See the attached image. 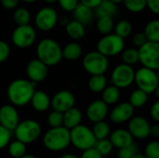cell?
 Returning a JSON list of instances; mask_svg holds the SVG:
<instances>
[{
    "mask_svg": "<svg viewBox=\"0 0 159 158\" xmlns=\"http://www.w3.org/2000/svg\"><path fill=\"white\" fill-rule=\"evenodd\" d=\"M36 84L28 79H15L7 87V95L10 103L15 107L25 106L31 102L35 92Z\"/></svg>",
    "mask_w": 159,
    "mask_h": 158,
    "instance_id": "1",
    "label": "cell"
},
{
    "mask_svg": "<svg viewBox=\"0 0 159 158\" xmlns=\"http://www.w3.org/2000/svg\"><path fill=\"white\" fill-rule=\"evenodd\" d=\"M36 56L39 61L48 66H55L61 62L62 48L57 41L51 38H44L37 44Z\"/></svg>",
    "mask_w": 159,
    "mask_h": 158,
    "instance_id": "2",
    "label": "cell"
},
{
    "mask_svg": "<svg viewBox=\"0 0 159 158\" xmlns=\"http://www.w3.org/2000/svg\"><path fill=\"white\" fill-rule=\"evenodd\" d=\"M43 144L51 152L63 151L71 144L70 130L63 126L49 129L43 136Z\"/></svg>",
    "mask_w": 159,
    "mask_h": 158,
    "instance_id": "3",
    "label": "cell"
},
{
    "mask_svg": "<svg viewBox=\"0 0 159 158\" xmlns=\"http://www.w3.org/2000/svg\"><path fill=\"white\" fill-rule=\"evenodd\" d=\"M16 140L21 142L25 145L34 142L42 133L40 124L34 119H25L20 122L14 129Z\"/></svg>",
    "mask_w": 159,
    "mask_h": 158,
    "instance_id": "4",
    "label": "cell"
},
{
    "mask_svg": "<svg viewBox=\"0 0 159 158\" xmlns=\"http://www.w3.org/2000/svg\"><path fill=\"white\" fill-rule=\"evenodd\" d=\"M71 144L78 150L86 151L93 148L96 144V138L89 127L79 125L70 130Z\"/></svg>",
    "mask_w": 159,
    "mask_h": 158,
    "instance_id": "5",
    "label": "cell"
},
{
    "mask_svg": "<svg viewBox=\"0 0 159 158\" xmlns=\"http://www.w3.org/2000/svg\"><path fill=\"white\" fill-rule=\"evenodd\" d=\"M83 68L85 71L91 75L104 74L109 67L108 58L100 53L99 51L88 52L82 61Z\"/></svg>",
    "mask_w": 159,
    "mask_h": 158,
    "instance_id": "6",
    "label": "cell"
},
{
    "mask_svg": "<svg viewBox=\"0 0 159 158\" xmlns=\"http://www.w3.org/2000/svg\"><path fill=\"white\" fill-rule=\"evenodd\" d=\"M125 48L124 39L116 34L103 35L97 43V51L105 57H114L123 52Z\"/></svg>",
    "mask_w": 159,
    "mask_h": 158,
    "instance_id": "7",
    "label": "cell"
},
{
    "mask_svg": "<svg viewBox=\"0 0 159 158\" xmlns=\"http://www.w3.org/2000/svg\"><path fill=\"white\" fill-rule=\"evenodd\" d=\"M134 82L139 89L143 90L148 95L155 93L159 85L157 71L145 67H142L135 72Z\"/></svg>",
    "mask_w": 159,
    "mask_h": 158,
    "instance_id": "8",
    "label": "cell"
},
{
    "mask_svg": "<svg viewBox=\"0 0 159 158\" xmlns=\"http://www.w3.org/2000/svg\"><path fill=\"white\" fill-rule=\"evenodd\" d=\"M135 78V71L132 66L125 63L118 64L114 68L111 74V83L113 86L121 88H127L132 85Z\"/></svg>",
    "mask_w": 159,
    "mask_h": 158,
    "instance_id": "9",
    "label": "cell"
},
{
    "mask_svg": "<svg viewBox=\"0 0 159 158\" xmlns=\"http://www.w3.org/2000/svg\"><path fill=\"white\" fill-rule=\"evenodd\" d=\"M140 62L143 67L157 71L159 69V43L150 42L145 43L139 48Z\"/></svg>",
    "mask_w": 159,
    "mask_h": 158,
    "instance_id": "10",
    "label": "cell"
},
{
    "mask_svg": "<svg viewBox=\"0 0 159 158\" xmlns=\"http://www.w3.org/2000/svg\"><path fill=\"white\" fill-rule=\"evenodd\" d=\"M36 39V32L30 24L17 26L11 34L13 45L19 48H27L31 47Z\"/></svg>",
    "mask_w": 159,
    "mask_h": 158,
    "instance_id": "11",
    "label": "cell"
},
{
    "mask_svg": "<svg viewBox=\"0 0 159 158\" xmlns=\"http://www.w3.org/2000/svg\"><path fill=\"white\" fill-rule=\"evenodd\" d=\"M59 15L51 7H44L40 8L34 16V25L42 32L52 30L58 23Z\"/></svg>",
    "mask_w": 159,
    "mask_h": 158,
    "instance_id": "12",
    "label": "cell"
},
{
    "mask_svg": "<svg viewBox=\"0 0 159 158\" xmlns=\"http://www.w3.org/2000/svg\"><path fill=\"white\" fill-rule=\"evenodd\" d=\"M128 130L134 139L145 140L150 136L151 124L143 116H133L129 121Z\"/></svg>",
    "mask_w": 159,
    "mask_h": 158,
    "instance_id": "13",
    "label": "cell"
},
{
    "mask_svg": "<svg viewBox=\"0 0 159 158\" xmlns=\"http://www.w3.org/2000/svg\"><path fill=\"white\" fill-rule=\"evenodd\" d=\"M75 97L69 90H60L51 99V107L54 111L65 113L69 109L75 107Z\"/></svg>",
    "mask_w": 159,
    "mask_h": 158,
    "instance_id": "14",
    "label": "cell"
},
{
    "mask_svg": "<svg viewBox=\"0 0 159 158\" xmlns=\"http://www.w3.org/2000/svg\"><path fill=\"white\" fill-rule=\"evenodd\" d=\"M134 113V107L129 102H125L116 104L109 113V117L114 124H122L129 121L133 117Z\"/></svg>",
    "mask_w": 159,
    "mask_h": 158,
    "instance_id": "15",
    "label": "cell"
},
{
    "mask_svg": "<svg viewBox=\"0 0 159 158\" xmlns=\"http://www.w3.org/2000/svg\"><path fill=\"white\" fill-rule=\"evenodd\" d=\"M25 72L28 80L35 84L45 80L48 74V66L38 59H34L30 61L26 65Z\"/></svg>",
    "mask_w": 159,
    "mask_h": 158,
    "instance_id": "16",
    "label": "cell"
},
{
    "mask_svg": "<svg viewBox=\"0 0 159 158\" xmlns=\"http://www.w3.org/2000/svg\"><path fill=\"white\" fill-rule=\"evenodd\" d=\"M20 123V116L15 106L5 104L0 107V125L9 131H14Z\"/></svg>",
    "mask_w": 159,
    "mask_h": 158,
    "instance_id": "17",
    "label": "cell"
},
{
    "mask_svg": "<svg viewBox=\"0 0 159 158\" xmlns=\"http://www.w3.org/2000/svg\"><path fill=\"white\" fill-rule=\"evenodd\" d=\"M109 114L108 105L102 100H96L90 102L86 110L88 119L92 123L104 121Z\"/></svg>",
    "mask_w": 159,
    "mask_h": 158,
    "instance_id": "18",
    "label": "cell"
},
{
    "mask_svg": "<svg viewBox=\"0 0 159 158\" xmlns=\"http://www.w3.org/2000/svg\"><path fill=\"white\" fill-rule=\"evenodd\" d=\"M109 140L112 142L113 146L117 149H122L124 147H127L132 143H134V138L129 133L128 129H118L114 130L110 136Z\"/></svg>",
    "mask_w": 159,
    "mask_h": 158,
    "instance_id": "19",
    "label": "cell"
},
{
    "mask_svg": "<svg viewBox=\"0 0 159 158\" xmlns=\"http://www.w3.org/2000/svg\"><path fill=\"white\" fill-rule=\"evenodd\" d=\"M31 104L35 111L43 113L48 111V108L51 106V99L46 92L41 90H35L32 97Z\"/></svg>",
    "mask_w": 159,
    "mask_h": 158,
    "instance_id": "20",
    "label": "cell"
},
{
    "mask_svg": "<svg viewBox=\"0 0 159 158\" xmlns=\"http://www.w3.org/2000/svg\"><path fill=\"white\" fill-rule=\"evenodd\" d=\"M81 121L82 113L76 107H73L63 113V127L69 130L81 125Z\"/></svg>",
    "mask_w": 159,
    "mask_h": 158,
    "instance_id": "21",
    "label": "cell"
},
{
    "mask_svg": "<svg viewBox=\"0 0 159 158\" xmlns=\"http://www.w3.org/2000/svg\"><path fill=\"white\" fill-rule=\"evenodd\" d=\"M73 17L75 20L82 23L85 26L92 21L94 17V10L79 3L73 11Z\"/></svg>",
    "mask_w": 159,
    "mask_h": 158,
    "instance_id": "22",
    "label": "cell"
},
{
    "mask_svg": "<svg viewBox=\"0 0 159 158\" xmlns=\"http://www.w3.org/2000/svg\"><path fill=\"white\" fill-rule=\"evenodd\" d=\"M65 32H66L67 35L71 39H73L75 41H77V40L82 39L85 36V34H86V28H85V26L82 23L73 20H70L66 24Z\"/></svg>",
    "mask_w": 159,
    "mask_h": 158,
    "instance_id": "23",
    "label": "cell"
},
{
    "mask_svg": "<svg viewBox=\"0 0 159 158\" xmlns=\"http://www.w3.org/2000/svg\"><path fill=\"white\" fill-rule=\"evenodd\" d=\"M117 5L114 4L110 0H103L101 5L94 9V14L98 18H102V17H109V18H114L116 13H117Z\"/></svg>",
    "mask_w": 159,
    "mask_h": 158,
    "instance_id": "24",
    "label": "cell"
},
{
    "mask_svg": "<svg viewBox=\"0 0 159 158\" xmlns=\"http://www.w3.org/2000/svg\"><path fill=\"white\" fill-rule=\"evenodd\" d=\"M83 53V48L77 42H71L62 48V58L67 61H76Z\"/></svg>",
    "mask_w": 159,
    "mask_h": 158,
    "instance_id": "25",
    "label": "cell"
},
{
    "mask_svg": "<svg viewBox=\"0 0 159 158\" xmlns=\"http://www.w3.org/2000/svg\"><path fill=\"white\" fill-rule=\"evenodd\" d=\"M120 99V89L113 85L108 86L102 92V101H103L108 106L117 103Z\"/></svg>",
    "mask_w": 159,
    "mask_h": 158,
    "instance_id": "26",
    "label": "cell"
},
{
    "mask_svg": "<svg viewBox=\"0 0 159 158\" xmlns=\"http://www.w3.org/2000/svg\"><path fill=\"white\" fill-rule=\"evenodd\" d=\"M89 88L93 93H102L107 87V79L104 74L91 75L88 83Z\"/></svg>",
    "mask_w": 159,
    "mask_h": 158,
    "instance_id": "27",
    "label": "cell"
},
{
    "mask_svg": "<svg viewBox=\"0 0 159 158\" xmlns=\"http://www.w3.org/2000/svg\"><path fill=\"white\" fill-rule=\"evenodd\" d=\"M143 33L148 41L159 43V20H150L145 25Z\"/></svg>",
    "mask_w": 159,
    "mask_h": 158,
    "instance_id": "28",
    "label": "cell"
},
{
    "mask_svg": "<svg viewBox=\"0 0 159 158\" xmlns=\"http://www.w3.org/2000/svg\"><path fill=\"white\" fill-rule=\"evenodd\" d=\"M92 132L97 141L108 139V137L111 134V128H110V125L106 121H101V122L94 124Z\"/></svg>",
    "mask_w": 159,
    "mask_h": 158,
    "instance_id": "29",
    "label": "cell"
},
{
    "mask_svg": "<svg viewBox=\"0 0 159 158\" xmlns=\"http://www.w3.org/2000/svg\"><path fill=\"white\" fill-rule=\"evenodd\" d=\"M121 59L123 61V63L132 66L137 64L140 61V56H139V49L135 47H129L127 49H124L121 53Z\"/></svg>",
    "mask_w": 159,
    "mask_h": 158,
    "instance_id": "30",
    "label": "cell"
},
{
    "mask_svg": "<svg viewBox=\"0 0 159 158\" xmlns=\"http://www.w3.org/2000/svg\"><path fill=\"white\" fill-rule=\"evenodd\" d=\"M148 101V94L143 92V90L137 88L132 91L129 96V103L135 108H142L145 105Z\"/></svg>",
    "mask_w": 159,
    "mask_h": 158,
    "instance_id": "31",
    "label": "cell"
},
{
    "mask_svg": "<svg viewBox=\"0 0 159 158\" xmlns=\"http://www.w3.org/2000/svg\"><path fill=\"white\" fill-rule=\"evenodd\" d=\"M7 151L12 158H20L26 155V145L21 142L15 140L9 142Z\"/></svg>",
    "mask_w": 159,
    "mask_h": 158,
    "instance_id": "32",
    "label": "cell"
},
{
    "mask_svg": "<svg viewBox=\"0 0 159 158\" xmlns=\"http://www.w3.org/2000/svg\"><path fill=\"white\" fill-rule=\"evenodd\" d=\"M13 20L18 26L27 25L31 20L30 11L25 7H18L13 13Z\"/></svg>",
    "mask_w": 159,
    "mask_h": 158,
    "instance_id": "33",
    "label": "cell"
},
{
    "mask_svg": "<svg viewBox=\"0 0 159 158\" xmlns=\"http://www.w3.org/2000/svg\"><path fill=\"white\" fill-rule=\"evenodd\" d=\"M115 29V23L113 18L109 17H102L98 18L97 20V30L100 34L106 35L112 34V31Z\"/></svg>",
    "mask_w": 159,
    "mask_h": 158,
    "instance_id": "34",
    "label": "cell"
},
{
    "mask_svg": "<svg viewBox=\"0 0 159 158\" xmlns=\"http://www.w3.org/2000/svg\"><path fill=\"white\" fill-rule=\"evenodd\" d=\"M114 30H115V34L116 35H118L122 39H125L131 34L132 24L127 20H122L116 24Z\"/></svg>",
    "mask_w": 159,
    "mask_h": 158,
    "instance_id": "35",
    "label": "cell"
},
{
    "mask_svg": "<svg viewBox=\"0 0 159 158\" xmlns=\"http://www.w3.org/2000/svg\"><path fill=\"white\" fill-rule=\"evenodd\" d=\"M123 3L127 9L133 13L142 12L147 7V0H124Z\"/></svg>",
    "mask_w": 159,
    "mask_h": 158,
    "instance_id": "36",
    "label": "cell"
},
{
    "mask_svg": "<svg viewBox=\"0 0 159 158\" xmlns=\"http://www.w3.org/2000/svg\"><path fill=\"white\" fill-rule=\"evenodd\" d=\"M94 148L102 156H109L113 152L114 146H113V144H112V142H110L109 139H103V140L97 141Z\"/></svg>",
    "mask_w": 159,
    "mask_h": 158,
    "instance_id": "37",
    "label": "cell"
},
{
    "mask_svg": "<svg viewBox=\"0 0 159 158\" xmlns=\"http://www.w3.org/2000/svg\"><path fill=\"white\" fill-rule=\"evenodd\" d=\"M48 124L52 128H60L63 126V114L58 111H52L48 115Z\"/></svg>",
    "mask_w": 159,
    "mask_h": 158,
    "instance_id": "38",
    "label": "cell"
},
{
    "mask_svg": "<svg viewBox=\"0 0 159 158\" xmlns=\"http://www.w3.org/2000/svg\"><path fill=\"white\" fill-rule=\"evenodd\" d=\"M139 153V147L132 143L127 147L119 149L118 151V158H132Z\"/></svg>",
    "mask_w": 159,
    "mask_h": 158,
    "instance_id": "39",
    "label": "cell"
},
{
    "mask_svg": "<svg viewBox=\"0 0 159 158\" xmlns=\"http://www.w3.org/2000/svg\"><path fill=\"white\" fill-rule=\"evenodd\" d=\"M144 155L147 158H159V141H153L145 146Z\"/></svg>",
    "mask_w": 159,
    "mask_h": 158,
    "instance_id": "40",
    "label": "cell"
},
{
    "mask_svg": "<svg viewBox=\"0 0 159 158\" xmlns=\"http://www.w3.org/2000/svg\"><path fill=\"white\" fill-rule=\"evenodd\" d=\"M11 140V131L0 125V150L7 147Z\"/></svg>",
    "mask_w": 159,
    "mask_h": 158,
    "instance_id": "41",
    "label": "cell"
},
{
    "mask_svg": "<svg viewBox=\"0 0 159 158\" xmlns=\"http://www.w3.org/2000/svg\"><path fill=\"white\" fill-rule=\"evenodd\" d=\"M60 7L66 12H73L80 3V0H58Z\"/></svg>",
    "mask_w": 159,
    "mask_h": 158,
    "instance_id": "42",
    "label": "cell"
},
{
    "mask_svg": "<svg viewBox=\"0 0 159 158\" xmlns=\"http://www.w3.org/2000/svg\"><path fill=\"white\" fill-rule=\"evenodd\" d=\"M147 42H148V40H147L146 35L144 34L143 32L136 33V34L133 35V37H132V43H133V45H134L136 47H138V49H139L140 47H143L145 43H147Z\"/></svg>",
    "mask_w": 159,
    "mask_h": 158,
    "instance_id": "43",
    "label": "cell"
},
{
    "mask_svg": "<svg viewBox=\"0 0 159 158\" xmlns=\"http://www.w3.org/2000/svg\"><path fill=\"white\" fill-rule=\"evenodd\" d=\"M10 55V47L8 44L3 40H0V63L7 60Z\"/></svg>",
    "mask_w": 159,
    "mask_h": 158,
    "instance_id": "44",
    "label": "cell"
},
{
    "mask_svg": "<svg viewBox=\"0 0 159 158\" xmlns=\"http://www.w3.org/2000/svg\"><path fill=\"white\" fill-rule=\"evenodd\" d=\"M79 158H103V156L93 147L86 151H83L81 156Z\"/></svg>",
    "mask_w": 159,
    "mask_h": 158,
    "instance_id": "45",
    "label": "cell"
},
{
    "mask_svg": "<svg viewBox=\"0 0 159 158\" xmlns=\"http://www.w3.org/2000/svg\"><path fill=\"white\" fill-rule=\"evenodd\" d=\"M150 115L153 120L159 123V101L157 100L150 108Z\"/></svg>",
    "mask_w": 159,
    "mask_h": 158,
    "instance_id": "46",
    "label": "cell"
},
{
    "mask_svg": "<svg viewBox=\"0 0 159 158\" xmlns=\"http://www.w3.org/2000/svg\"><path fill=\"white\" fill-rule=\"evenodd\" d=\"M1 5L6 9H15L17 8L20 0H0Z\"/></svg>",
    "mask_w": 159,
    "mask_h": 158,
    "instance_id": "47",
    "label": "cell"
},
{
    "mask_svg": "<svg viewBox=\"0 0 159 158\" xmlns=\"http://www.w3.org/2000/svg\"><path fill=\"white\" fill-rule=\"evenodd\" d=\"M102 1L103 0H80V3L94 10L95 8H97L101 5V3Z\"/></svg>",
    "mask_w": 159,
    "mask_h": 158,
    "instance_id": "48",
    "label": "cell"
},
{
    "mask_svg": "<svg viewBox=\"0 0 159 158\" xmlns=\"http://www.w3.org/2000/svg\"><path fill=\"white\" fill-rule=\"evenodd\" d=\"M147 7L154 14L159 15V0H147Z\"/></svg>",
    "mask_w": 159,
    "mask_h": 158,
    "instance_id": "49",
    "label": "cell"
},
{
    "mask_svg": "<svg viewBox=\"0 0 159 158\" xmlns=\"http://www.w3.org/2000/svg\"><path fill=\"white\" fill-rule=\"evenodd\" d=\"M150 136H152L155 139H159V124L151 126Z\"/></svg>",
    "mask_w": 159,
    "mask_h": 158,
    "instance_id": "50",
    "label": "cell"
},
{
    "mask_svg": "<svg viewBox=\"0 0 159 158\" xmlns=\"http://www.w3.org/2000/svg\"><path fill=\"white\" fill-rule=\"evenodd\" d=\"M58 22H60L61 25L66 26V24L69 22V20H68L67 17H65V16H60L59 17V20H58Z\"/></svg>",
    "mask_w": 159,
    "mask_h": 158,
    "instance_id": "51",
    "label": "cell"
},
{
    "mask_svg": "<svg viewBox=\"0 0 159 158\" xmlns=\"http://www.w3.org/2000/svg\"><path fill=\"white\" fill-rule=\"evenodd\" d=\"M60 158H79V157H77L75 155H73V154H65V155L61 156Z\"/></svg>",
    "mask_w": 159,
    "mask_h": 158,
    "instance_id": "52",
    "label": "cell"
},
{
    "mask_svg": "<svg viewBox=\"0 0 159 158\" xmlns=\"http://www.w3.org/2000/svg\"><path fill=\"white\" fill-rule=\"evenodd\" d=\"M132 158H147V156H146L144 154H140V153H138L134 157Z\"/></svg>",
    "mask_w": 159,
    "mask_h": 158,
    "instance_id": "53",
    "label": "cell"
},
{
    "mask_svg": "<svg viewBox=\"0 0 159 158\" xmlns=\"http://www.w3.org/2000/svg\"><path fill=\"white\" fill-rule=\"evenodd\" d=\"M43 1L48 3V4H54V3L58 2V0H43Z\"/></svg>",
    "mask_w": 159,
    "mask_h": 158,
    "instance_id": "54",
    "label": "cell"
},
{
    "mask_svg": "<svg viewBox=\"0 0 159 158\" xmlns=\"http://www.w3.org/2000/svg\"><path fill=\"white\" fill-rule=\"evenodd\" d=\"M111 2H113L114 4H116V5H117V4H120V3H122L124 0H110Z\"/></svg>",
    "mask_w": 159,
    "mask_h": 158,
    "instance_id": "55",
    "label": "cell"
},
{
    "mask_svg": "<svg viewBox=\"0 0 159 158\" xmlns=\"http://www.w3.org/2000/svg\"><path fill=\"white\" fill-rule=\"evenodd\" d=\"M20 158H37L36 156H33V155H25V156H23L22 157Z\"/></svg>",
    "mask_w": 159,
    "mask_h": 158,
    "instance_id": "56",
    "label": "cell"
},
{
    "mask_svg": "<svg viewBox=\"0 0 159 158\" xmlns=\"http://www.w3.org/2000/svg\"><path fill=\"white\" fill-rule=\"evenodd\" d=\"M155 94H156V96H157V100H158V101H159V85H158V87L157 88L156 91H155Z\"/></svg>",
    "mask_w": 159,
    "mask_h": 158,
    "instance_id": "57",
    "label": "cell"
},
{
    "mask_svg": "<svg viewBox=\"0 0 159 158\" xmlns=\"http://www.w3.org/2000/svg\"><path fill=\"white\" fill-rule=\"evenodd\" d=\"M20 1H22V2H25V3H34L37 0H20Z\"/></svg>",
    "mask_w": 159,
    "mask_h": 158,
    "instance_id": "58",
    "label": "cell"
},
{
    "mask_svg": "<svg viewBox=\"0 0 159 158\" xmlns=\"http://www.w3.org/2000/svg\"><path fill=\"white\" fill-rule=\"evenodd\" d=\"M157 78H158V81H159V69L157 71Z\"/></svg>",
    "mask_w": 159,
    "mask_h": 158,
    "instance_id": "59",
    "label": "cell"
}]
</instances>
